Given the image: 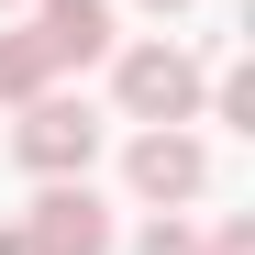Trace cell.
I'll return each mask as SVG.
<instances>
[{
	"label": "cell",
	"mask_w": 255,
	"mask_h": 255,
	"mask_svg": "<svg viewBox=\"0 0 255 255\" xmlns=\"http://www.w3.org/2000/svg\"><path fill=\"white\" fill-rule=\"evenodd\" d=\"M22 166L33 178H89V155H100V111L89 100H67V89H45V100H22Z\"/></svg>",
	"instance_id": "obj_1"
},
{
	"label": "cell",
	"mask_w": 255,
	"mask_h": 255,
	"mask_svg": "<svg viewBox=\"0 0 255 255\" xmlns=\"http://www.w3.org/2000/svg\"><path fill=\"white\" fill-rule=\"evenodd\" d=\"M22 233H33V255H111V211L89 200V178H45Z\"/></svg>",
	"instance_id": "obj_4"
},
{
	"label": "cell",
	"mask_w": 255,
	"mask_h": 255,
	"mask_svg": "<svg viewBox=\"0 0 255 255\" xmlns=\"http://www.w3.org/2000/svg\"><path fill=\"white\" fill-rule=\"evenodd\" d=\"M144 11H189V0H144Z\"/></svg>",
	"instance_id": "obj_10"
},
{
	"label": "cell",
	"mask_w": 255,
	"mask_h": 255,
	"mask_svg": "<svg viewBox=\"0 0 255 255\" xmlns=\"http://www.w3.org/2000/svg\"><path fill=\"white\" fill-rule=\"evenodd\" d=\"M0 11H11V0H0Z\"/></svg>",
	"instance_id": "obj_11"
},
{
	"label": "cell",
	"mask_w": 255,
	"mask_h": 255,
	"mask_svg": "<svg viewBox=\"0 0 255 255\" xmlns=\"http://www.w3.org/2000/svg\"><path fill=\"white\" fill-rule=\"evenodd\" d=\"M200 100H211V122H233V133H255V78H244V67H222V78L200 89Z\"/></svg>",
	"instance_id": "obj_7"
},
{
	"label": "cell",
	"mask_w": 255,
	"mask_h": 255,
	"mask_svg": "<svg viewBox=\"0 0 255 255\" xmlns=\"http://www.w3.org/2000/svg\"><path fill=\"white\" fill-rule=\"evenodd\" d=\"M45 45H33V33H0V100H45Z\"/></svg>",
	"instance_id": "obj_6"
},
{
	"label": "cell",
	"mask_w": 255,
	"mask_h": 255,
	"mask_svg": "<svg viewBox=\"0 0 255 255\" xmlns=\"http://www.w3.org/2000/svg\"><path fill=\"white\" fill-rule=\"evenodd\" d=\"M133 255H200V233H189V222H178V211H155V222H144V233H133Z\"/></svg>",
	"instance_id": "obj_8"
},
{
	"label": "cell",
	"mask_w": 255,
	"mask_h": 255,
	"mask_svg": "<svg viewBox=\"0 0 255 255\" xmlns=\"http://www.w3.org/2000/svg\"><path fill=\"white\" fill-rule=\"evenodd\" d=\"M111 89H122V111H133V122H189L211 78H200V56H178V45H133Z\"/></svg>",
	"instance_id": "obj_3"
},
{
	"label": "cell",
	"mask_w": 255,
	"mask_h": 255,
	"mask_svg": "<svg viewBox=\"0 0 255 255\" xmlns=\"http://www.w3.org/2000/svg\"><path fill=\"white\" fill-rule=\"evenodd\" d=\"M0 255H33V233H0Z\"/></svg>",
	"instance_id": "obj_9"
},
{
	"label": "cell",
	"mask_w": 255,
	"mask_h": 255,
	"mask_svg": "<svg viewBox=\"0 0 255 255\" xmlns=\"http://www.w3.org/2000/svg\"><path fill=\"white\" fill-rule=\"evenodd\" d=\"M33 45H45V67L111 56V0H33Z\"/></svg>",
	"instance_id": "obj_5"
},
{
	"label": "cell",
	"mask_w": 255,
	"mask_h": 255,
	"mask_svg": "<svg viewBox=\"0 0 255 255\" xmlns=\"http://www.w3.org/2000/svg\"><path fill=\"white\" fill-rule=\"evenodd\" d=\"M122 178H133V200L178 211V200H200V189H211V144H200V133H178V122H144L133 155H122Z\"/></svg>",
	"instance_id": "obj_2"
}]
</instances>
